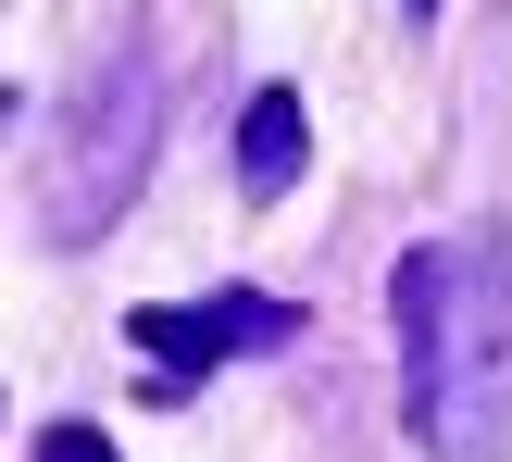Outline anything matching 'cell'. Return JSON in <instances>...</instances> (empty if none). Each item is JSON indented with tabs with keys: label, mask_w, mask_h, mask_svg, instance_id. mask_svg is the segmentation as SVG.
Masks as SVG:
<instances>
[{
	"label": "cell",
	"mask_w": 512,
	"mask_h": 462,
	"mask_svg": "<svg viewBox=\"0 0 512 462\" xmlns=\"http://www.w3.org/2000/svg\"><path fill=\"white\" fill-rule=\"evenodd\" d=\"M400 425L425 462H512V238H413L388 263Z\"/></svg>",
	"instance_id": "cell-1"
},
{
	"label": "cell",
	"mask_w": 512,
	"mask_h": 462,
	"mask_svg": "<svg viewBox=\"0 0 512 462\" xmlns=\"http://www.w3.org/2000/svg\"><path fill=\"white\" fill-rule=\"evenodd\" d=\"M150 138H163V75H150L138 50H100V63L75 75V100L50 113L38 175H25V200H38V238H50V250H88L100 225L138 200Z\"/></svg>",
	"instance_id": "cell-2"
},
{
	"label": "cell",
	"mask_w": 512,
	"mask_h": 462,
	"mask_svg": "<svg viewBox=\"0 0 512 462\" xmlns=\"http://www.w3.org/2000/svg\"><path fill=\"white\" fill-rule=\"evenodd\" d=\"M288 300H263V288H213V300H150V313H125V338L163 363V400L188 388L200 363H225V350H288Z\"/></svg>",
	"instance_id": "cell-3"
},
{
	"label": "cell",
	"mask_w": 512,
	"mask_h": 462,
	"mask_svg": "<svg viewBox=\"0 0 512 462\" xmlns=\"http://www.w3.org/2000/svg\"><path fill=\"white\" fill-rule=\"evenodd\" d=\"M300 150H313L300 88H250V100H238V188H250V200H288V188H300Z\"/></svg>",
	"instance_id": "cell-4"
},
{
	"label": "cell",
	"mask_w": 512,
	"mask_h": 462,
	"mask_svg": "<svg viewBox=\"0 0 512 462\" xmlns=\"http://www.w3.org/2000/svg\"><path fill=\"white\" fill-rule=\"evenodd\" d=\"M38 462H125V450L100 438V425H50V438H38Z\"/></svg>",
	"instance_id": "cell-5"
},
{
	"label": "cell",
	"mask_w": 512,
	"mask_h": 462,
	"mask_svg": "<svg viewBox=\"0 0 512 462\" xmlns=\"http://www.w3.org/2000/svg\"><path fill=\"white\" fill-rule=\"evenodd\" d=\"M425 13H438V0H425Z\"/></svg>",
	"instance_id": "cell-6"
}]
</instances>
